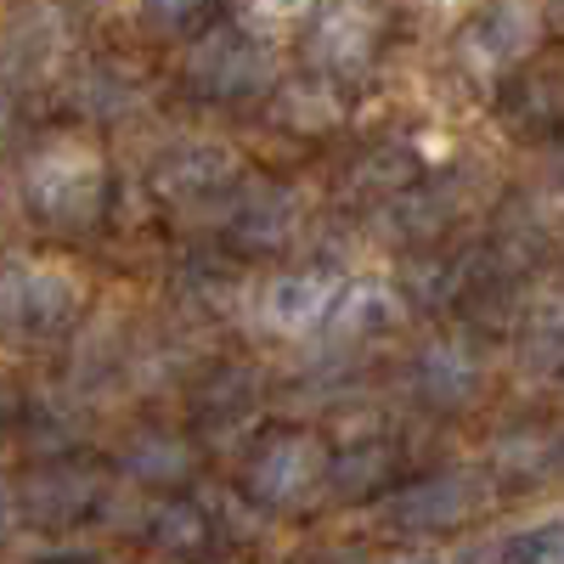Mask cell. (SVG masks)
Instances as JSON below:
<instances>
[{"label":"cell","instance_id":"obj_6","mask_svg":"<svg viewBox=\"0 0 564 564\" xmlns=\"http://www.w3.org/2000/svg\"><path fill=\"white\" fill-rule=\"evenodd\" d=\"M367 45H372V29L361 12H334L322 29H316V57L327 68H361L367 63Z\"/></svg>","mask_w":564,"mask_h":564},{"label":"cell","instance_id":"obj_13","mask_svg":"<svg viewBox=\"0 0 564 564\" xmlns=\"http://www.w3.org/2000/svg\"><path fill=\"white\" fill-rule=\"evenodd\" d=\"M204 531H198V513L193 508H175V513H164V542H175V547H193Z\"/></svg>","mask_w":564,"mask_h":564},{"label":"cell","instance_id":"obj_3","mask_svg":"<svg viewBox=\"0 0 564 564\" xmlns=\"http://www.w3.org/2000/svg\"><path fill=\"white\" fill-rule=\"evenodd\" d=\"M327 311H334V289L322 276H276L260 300V316L276 334H305V327L327 322Z\"/></svg>","mask_w":564,"mask_h":564},{"label":"cell","instance_id":"obj_15","mask_svg":"<svg viewBox=\"0 0 564 564\" xmlns=\"http://www.w3.org/2000/svg\"><path fill=\"white\" fill-rule=\"evenodd\" d=\"M395 564H446V558H430V553H412V558H395Z\"/></svg>","mask_w":564,"mask_h":564},{"label":"cell","instance_id":"obj_9","mask_svg":"<svg viewBox=\"0 0 564 564\" xmlns=\"http://www.w3.org/2000/svg\"><path fill=\"white\" fill-rule=\"evenodd\" d=\"M423 379L435 384V395H463L468 384H475V361H468L457 345H441L423 356Z\"/></svg>","mask_w":564,"mask_h":564},{"label":"cell","instance_id":"obj_1","mask_svg":"<svg viewBox=\"0 0 564 564\" xmlns=\"http://www.w3.org/2000/svg\"><path fill=\"white\" fill-rule=\"evenodd\" d=\"M29 198L57 215V220H79L102 204V164L97 153L74 148V141H57V148H45L34 164H29Z\"/></svg>","mask_w":564,"mask_h":564},{"label":"cell","instance_id":"obj_10","mask_svg":"<svg viewBox=\"0 0 564 564\" xmlns=\"http://www.w3.org/2000/svg\"><path fill=\"white\" fill-rule=\"evenodd\" d=\"M384 311H390L384 289H379V282H361V289H345L327 316H339V327H361V322H379Z\"/></svg>","mask_w":564,"mask_h":564},{"label":"cell","instance_id":"obj_14","mask_svg":"<svg viewBox=\"0 0 564 564\" xmlns=\"http://www.w3.org/2000/svg\"><path fill=\"white\" fill-rule=\"evenodd\" d=\"M254 7H260L265 18H300V12L311 7V0H254Z\"/></svg>","mask_w":564,"mask_h":564},{"label":"cell","instance_id":"obj_2","mask_svg":"<svg viewBox=\"0 0 564 564\" xmlns=\"http://www.w3.org/2000/svg\"><path fill=\"white\" fill-rule=\"evenodd\" d=\"M322 468H327V457H322L316 441L282 435V441H271V446L260 452V463H254V491H260L265 502H294L300 491H311V486L322 480Z\"/></svg>","mask_w":564,"mask_h":564},{"label":"cell","instance_id":"obj_8","mask_svg":"<svg viewBox=\"0 0 564 564\" xmlns=\"http://www.w3.org/2000/svg\"><path fill=\"white\" fill-rule=\"evenodd\" d=\"M468 508V497L457 491V480H430L401 497V520L406 525H441V520H457V513Z\"/></svg>","mask_w":564,"mask_h":564},{"label":"cell","instance_id":"obj_5","mask_svg":"<svg viewBox=\"0 0 564 564\" xmlns=\"http://www.w3.org/2000/svg\"><path fill=\"white\" fill-rule=\"evenodd\" d=\"M480 40H486L491 63H513L520 52H531V40H536V12L525 7V0H502V7L480 23Z\"/></svg>","mask_w":564,"mask_h":564},{"label":"cell","instance_id":"obj_12","mask_svg":"<svg viewBox=\"0 0 564 564\" xmlns=\"http://www.w3.org/2000/svg\"><path fill=\"white\" fill-rule=\"evenodd\" d=\"M525 564H564V525H547L525 542Z\"/></svg>","mask_w":564,"mask_h":564},{"label":"cell","instance_id":"obj_16","mask_svg":"<svg viewBox=\"0 0 564 564\" xmlns=\"http://www.w3.org/2000/svg\"><path fill=\"white\" fill-rule=\"evenodd\" d=\"M0 130H7V113H0Z\"/></svg>","mask_w":564,"mask_h":564},{"label":"cell","instance_id":"obj_4","mask_svg":"<svg viewBox=\"0 0 564 564\" xmlns=\"http://www.w3.org/2000/svg\"><path fill=\"white\" fill-rule=\"evenodd\" d=\"M198 74L215 90H243V85L265 79V52H254V45L231 40V34H215L204 52H198Z\"/></svg>","mask_w":564,"mask_h":564},{"label":"cell","instance_id":"obj_7","mask_svg":"<svg viewBox=\"0 0 564 564\" xmlns=\"http://www.w3.org/2000/svg\"><path fill=\"white\" fill-rule=\"evenodd\" d=\"M79 289L63 276V271H29L23 276V316L29 322H63L74 311Z\"/></svg>","mask_w":564,"mask_h":564},{"label":"cell","instance_id":"obj_11","mask_svg":"<svg viewBox=\"0 0 564 564\" xmlns=\"http://www.w3.org/2000/svg\"><path fill=\"white\" fill-rule=\"evenodd\" d=\"M141 12H148L159 29H181L204 12V0H141Z\"/></svg>","mask_w":564,"mask_h":564}]
</instances>
